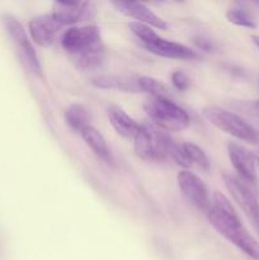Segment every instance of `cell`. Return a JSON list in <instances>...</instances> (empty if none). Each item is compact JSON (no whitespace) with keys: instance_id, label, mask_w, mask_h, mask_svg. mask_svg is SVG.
Instances as JSON below:
<instances>
[{"instance_id":"13","label":"cell","mask_w":259,"mask_h":260,"mask_svg":"<svg viewBox=\"0 0 259 260\" xmlns=\"http://www.w3.org/2000/svg\"><path fill=\"white\" fill-rule=\"evenodd\" d=\"M89 3H61L56 2L52 4V15L56 22L63 25H71L80 22L88 13Z\"/></svg>"},{"instance_id":"15","label":"cell","mask_w":259,"mask_h":260,"mask_svg":"<svg viewBox=\"0 0 259 260\" xmlns=\"http://www.w3.org/2000/svg\"><path fill=\"white\" fill-rule=\"evenodd\" d=\"M228 106L259 135V101L231 99L228 102Z\"/></svg>"},{"instance_id":"23","label":"cell","mask_w":259,"mask_h":260,"mask_svg":"<svg viewBox=\"0 0 259 260\" xmlns=\"http://www.w3.org/2000/svg\"><path fill=\"white\" fill-rule=\"evenodd\" d=\"M172 84L179 91H185L190 88V79L183 71L177 70L172 74Z\"/></svg>"},{"instance_id":"28","label":"cell","mask_w":259,"mask_h":260,"mask_svg":"<svg viewBox=\"0 0 259 260\" xmlns=\"http://www.w3.org/2000/svg\"><path fill=\"white\" fill-rule=\"evenodd\" d=\"M258 88H259V79H258Z\"/></svg>"},{"instance_id":"3","label":"cell","mask_w":259,"mask_h":260,"mask_svg":"<svg viewBox=\"0 0 259 260\" xmlns=\"http://www.w3.org/2000/svg\"><path fill=\"white\" fill-rule=\"evenodd\" d=\"M202 114L220 131L248 144H259V135L235 112L218 106H207L202 109Z\"/></svg>"},{"instance_id":"18","label":"cell","mask_w":259,"mask_h":260,"mask_svg":"<svg viewBox=\"0 0 259 260\" xmlns=\"http://www.w3.org/2000/svg\"><path fill=\"white\" fill-rule=\"evenodd\" d=\"M65 121L73 131L80 134L89 123V113L81 104H71L65 109Z\"/></svg>"},{"instance_id":"9","label":"cell","mask_w":259,"mask_h":260,"mask_svg":"<svg viewBox=\"0 0 259 260\" xmlns=\"http://www.w3.org/2000/svg\"><path fill=\"white\" fill-rule=\"evenodd\" d=\"M177 182L183 197L196 208L207 213L211 206V198L203 180L189 170H182L178 173Z\"/></svg>"},{"instance_id":"6","label":"cell","mask_w":259,"mask_h":260,"mask_svg":"<svg viewBox=\"0 0 259 260\" xmlns=\"http://www.w3.org/2000/svg\"><path fill=\"white\" fill-rule=\"evenodd\" d=\"M223 182L231 197L234 198L239 207L243 210L248 220L253 225L254 230L259 235V200L258 185L250 184L245 180L240 179L236 175L225 173L222 175Z\"/></svg>"},{"instance_id":"27","label":"cell","mask_w":259,"mask_h":260,"mask_svg":"<svg viewBox=\"0 0 259 260\" xmlns=\"http://www.w3.org/2000/svg\"><path fill=\"white\" fill-rule=\"evenodd\" d=\"M254 5H255L256 8H259V2H255V3H254Z\"/></svg>"},{"instance_id":"8","label":"cell","mask_w":259,"mask_h":260,"mask_svg":"<svg viewBox=\"0 0 259 260\" xmlns=\"http://www.w3.org/2000/svg\"><path fill=\"white\" fill-rule=\"evenodd\" d=\"M61 46L73 57L104 47L101 29L96 25L70 27L61 36Z\"/></svg>"},{"instance_id":"17","label":"cell","mask_w":259,"mask_h":260,"mask_svg":"<svg viewBox=\"0 0 259 260\" xmlns=\"http://www.w3.org/2000/svg\"><path fill=\"white\" fill-rule=\"evenodd\" d=\"M137 79H134L132 76L104 75L93 78L90 83L94 86L101 89H116V90L122 91H139L140 89L139 84H137Z\"/></svg>"},{"instance_id":"11","label":"cell","mask_w":259,"mask_h":260,"mask_svg":"<svg viewBox=\"0 0 259 260\" xmlns=\"http://www.w3.org/2000/svg\"><path fill=\"white\" fill-rule=\"evenodd\" d=\"M114 8L119 13L124 14L126 17L134 18L136 22L142 23V24L155 27L160 30L168 29V24L164 19L157 17L149 7H146L142 3L137 2H113L112 3Z\"/></svg>"},{"instance_id":"4","label":"cell","mask_w":259,"mask_h":260,"mask_svg":"<svg viewBox=\"0 0 259 260\" xmlns=\"http://www.w3.org/2000/svg\"><path fill=\"white\" fill-rule=\"evenodd\" d=\"M173 139L154 124H142L134 136L135 152L147 161H161L169 156Z\"/></svg>"},{"instance_id":"25","label":"cell","mask_w":259,"mask_h":260,"mask_svg":"<svg viewBox=\"0 0 259 260\" xmlns=\"http://www.w3.org/2000/svg\"><path fill=\"white\" fill-rule=\"evenodd\" d=\"M251 41H253V43H254V45H255L256 47L259 48V36H255V35H253V36H251Z\"/></svg>"},{"instance_id":"1","label":"cell","mask_w":259,"mask_h":260,"mask_svg":"<svg viewBox=\"0 0 259 260\" xmlns=\"http://www.w3.org/2000/svg\"><path fill=\"white\" fill-rule=\"evenodd\" d=\"M206 215L211 226L222 238L240 249L249 258L259 260V243L244 228L235 208L222 193H213L210 210Z\"/></svg>"},{"instance_id":"16","label":"cell","mask_w":259,"mask_h":260,"mask_svg":"<svg viewBox=\"0 0 259 260\" xmlns=\"http://www.w3.org/2000/svg\"><path fill=\"white\" fill-rule=\"evenodd\" d=\"M80 136L83 137L85 144L90 147L91 151L95 154V156L98 157V159H101L102 161H104L108 165L113 162L111 150H109L107 141L104 140V137L102 136V134L98 129L94 128L90 124V126L85 127V128L80 132Z\"/></svg>"},{"instance_id":"7","label":"cell","mask_w":259,"mask_h":260,"mask_svg":"<svg viewBox=\"0 0 259 260\" xmlns=\"http://www.w3.org/2000/svg\"><path fill=\"white\" fill-rule=\"evenodd\" d=\"M3 23H4L5 29H7L8 35H9L10 40L14 45L18 57H19L23 66L33 75L42 76V68H41L37 53H36L35 48H33L32 43H30L29 38H28L27 33H25L24 28L20 24L19 20L13 15L4 14L3 15Z\"/></svg>"},{"instance_id":"26","label":"cell","mask_w":259,"mask_h":260,"mask_svg":"<svg viewBox=\"0 0 259 260\" xmlns=\"http://www.w3.org/2000/svg\"><path fill=\"white\" fill-rule=\"evenodd\" d=\"M254 156H255V160H256V161L259 162V151H256L255 154H254Z\"/></svg>"},{"instance_id":"2","label":"cell","mask_w":259,"mask_h":260,"mask_svg":"<svg viewBox=\"0 0 259 260\" xmlns=\"http://www.w3.org/2000/svg\"><path fill=\"white\" fill-rule=\"evenodd\" d=\"M128 27L135 37L140 41L142 47L154 55L165 58H177V60H193L198 57L196 51H193L192 48L160 37L150 25L131 22Z\"/></svg>"},{"instance_id":"19","label":"cell","mask_w":259,"mask_h":260,"mask_svg":"<svg viewBox=\"0 0 259 260\" xmlns=\"http://www.w3.org/2000/svg\"><path fill=\"white\" fill-rule=\"evenodd\" d=\"M140 90L150 94L154 99H170V90L164 83L151 76H140L137 79Z\"/></svg>"},{"instance_id":"24","label":"cell","mask_w":259,"mask_h":260,"mask_svg":"<svg viewBox=\"0 0 259 260\" xmlns=\"http://www.w3.org/2000/svg\"><path fill=\"white\" fill-rule=\"evenodd\" d=\"M196 43H197L201 48H203V50H210V48L212 47V43H211L208 40H205V38L202 37H201L200 40L196 41Z\"/></svg>"},{"instance_id":"10","label":"cell","mask_w":259,"mask_h":260,"mask_svg":"<svg viewBox=\"0 0 259 260\" xmlns=\"http://www.w3.org/2000/svg\"><path fill=\"white\" fill-rule=\"evenodd\" d=\"M228 155L236 172V177L250 183V184L258 185L255 172L256 160L253 152H250L236 142H229Z\"/></svg>"},{"instance_id":"22","label":"cell","mask_w":259,"mask_h":260,"mask_svg":"<svg viewBox=\"0 0 259 260\" xmlns=\"http://www.w3.org/2000/svg\"><path fill=\"white\" fill-rule=\"evenodd\" d=\"M104 57H106V51H104V47H101L73 58L76 68L80 69V70H93V69L99 68L103 63Z\"/></svg>"},{"instance_id":"12","label":"cell","mask_w":259,"mask_h":260,"mask_svg":"<svg viewBox=\"0 0 259 260\" xmlns=\"http://www.w3.org/2000/svg\"><path fill=\"white\" fill-rule=\"evenodd\" d=\"M28 28H29L30 37L37 45L48 47L55 41L58 30L61 29V25L51 14H43L32 18Z\"/></svg>"},{"instance_id":"20","label":"cell","mask_w":259,"mask_h":260,"mask_svg":"<svg viewBox=\"0 0 259 260\" xmlns=\"http://www.w3.org/2000/svg\"><path fill=\"white\" fill-rule=\"evenodd\" d=\"M226 18L233 24L239 25V27L245 28H255L256 24L254 22L253 15L250 14L248 8L241 3H236L233 7H230L226 12Z\"/></svg>"},{"instance_id":"14","label":"cell","mask_w":259,"mask_h":260,"mask_svg":"<svg viewBox=\"0 0 259 260\" xmlns=\"http://www.w3.org/2000/svg\"><path fill=\"white\" fill-rule=\"evenodd\" d=\"M107 116L114 131L124 139H131L139 131L140 126L137 122L132 117H130L121 107L109 106L107 108Z\"/></svg>"},{"instance_id":"21","label":"cell","mask_w":259,"mask_h":260,"mask_svg":"<svg viewBox=\"0 0 259 260\" xmlns=\"http://www.w3.org/2000/svg\"><path fill=\"white\" fill-rule=\"evenodd\" d=\"M183 144H184V150L185 154H187L189 167H196L198 169L203 170V172H208L211 168V161L207 155H206V152L200 146L192 144V142H183Z\"/></svg>"},{"instance_id":"5","label":"cell","mask_w":259,"mask_h":260,"mask_svg":"<svg viewBox=\"0 0 259 260\" xmlns=\"http://www.w3.org/2000/svg\"><path fill=\"white\" fill-rule=\"evenodd\" d=\"M152 124L163 131H183L190 123L187 112L172 99H150L144 106Z\"/></svg>"}]
</instances>
